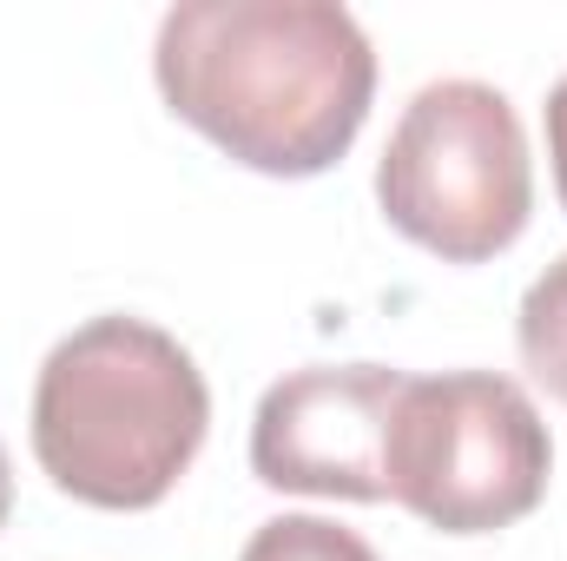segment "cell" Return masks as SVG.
I'll return each mask as SVG.
<instances>
[{
  "label": "cell",
  "mask_w": 567,
  "mask_h": 561,
  "mask_svg": "<svg viewBox=\"0 0 567 561\" xmlns=\"http://www.w3.org/2000/svg\"><path fill=\"white\" fill-rule=\"evenodd\" d=\"M555 442L515 377H410L390 422V502L435 536H495L548 496Z\"/></svg>",
  "instance_id": "277c9868"
},
{
  "label": "cell",
  "mask_w": 567,
  "mask_h": 561,
  "mask_svg": "<svg viewBox=\"0 0 567 561\" xmlns=\"http://www.w3.org/2000/svg\"><path fill=\"white\" fill-rule=\"evenodd\" d=\"M152 73L192 133L271 178L330 172L377 93L370 33L330 0H178Z\"/></svg>",
  "instance_id": "6da1fadb"
},
{
  "label": "cell",
  "mask_w": 567,
  "mask_h": 561,
  "mask_svg": "<svg viewBox=\"0 0 567 561\" xmlns=\"http://www.w3.org/2000/svg\"><path fill=\"white\" fill-rule=\"evenodd\" d=\"M7 509H13V469H7V449H0V522H7Z\"/></svg>",
  "instance_id": "9c48e42d"
},
{
  "label": "cell",
  "mask_w": 567,
  "mask_h": 561,
  "mask_svg": "<svg viewBox=\"0 0 567 561\" xmlns=\"http://www.w3.org/2000/svg\"><path fill=\"white\" fill-rule=\"evenodd\" d=\"M205 429V370L172 330L126 310L60 337L33 384V456L86 509H158L198 462Z\"/></svg>",
  "instance_id": "7a4b0ae2"
},
{
  "label": "cell",
  "mask_w": 567,
  "mask_h": 561,
  "mask_svg": "<svg viewBox=\"0 0 567 561\" xmlns=\"http://www.w3.org/2000/svg\"><path fill=\"white\" fill-rule=\"evenodd\" d=\"M515 337H522V364H528V377H535L555 404H567V252L528 284Z\"/></svg>",
  "instance_id": "8992f818"
},
{
  "label": "cell",
  "mask_w": 567,
  "mask_h": 561,
  "mask_svg": "<svg viewBox=\"0 0 567 561\" xmlns=\"http://www.w3.org/2000/svg\"><path fill=\"white\" fill-rule=\"evenodd\" d=\"M390 225L442 265H488L528 232L535 165L515 106L482 80L423 86L377 165Z\"/></svg>",
  "instance_id": "3957f363"
},
{
  "label": "cell",
  "mask_w": 567,
  "mask_h": 561,
  "mask_svg": "<svg viewBox=\"0 0 567 561\" xmlns=\"http://www.w3.org/2000/svg\"><path fill=\"white\" fill-rule=\"evenodd\" d=\"M238 561H377V549L357 529H337L323 516H278L245 542Z\"/></svg>",
  "instance_id": "52a82bcc"
},
{
  "label": "cell",
  "mask_w": 567,
  "mask_h": 561,
  "mask_svg": "<svg viewBox=\"0 0 567 561\" xmlns=\"http://www.w3.org/2000/svg\"><path fill=\"white\" fill-rule=\"evenodd\" d=\"M548 159H555V192L567 205V73H561V86L548 93Z\"/></svg>",
  "instance_id": "ba28073f"
},
{
  "label": "cell",
  "mask_w": 567,
  "mask_h": 561,
  "mask_svg": "<svg viewBox=\"0 0 567 561\" xmlns=\"http://www.w3.org/2000/svg\"><path fill=\"white\" fill-rule=\"evenodd\" d=\"M403 370L383 364H317L265 390L251 417V469L284 496L390 502V422L403 404Z\"/></svg>",
  "instance_id": "5b68a950"
}]
</instances>
